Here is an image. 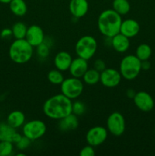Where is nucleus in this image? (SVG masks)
I'll return each mask as SVG.
<instances>
[{"mask_svg":"<svg viewBox=\"0 0 155 156\" xmlns=\"http://www.w3.org/2000/svg\"><path fill=\"white\" fill-rule=\"evenodd\" d=\"M43 111L49 118L59 120L72 113V101L62 93L55 94L44 102Z\"/></svg>","mask_w":155,"mask_h":156,"instance_id":"nucleus-1","label":"nucleus"},{"mask_svg":"<svg viewBox=\"0 0 155 156\" xmlns=\"http://www.w3.org/2000/svg\"><path fill=\"white\" fill-rule=\"evenodd\" d=\"M122 21L121 15L113 9H106L99 15L97 27L103 36L112 37L119 33Z\"/></svg>","mask_w":155,"mask_h":156,"instance_id":"nucleus-2","label":"nucleus"},{"mask_svg":"<svg viewBox=\"0 0 155 156\" xmlns=\"http://www.w3.org/2000/svg\"><path fill=\"white\" fill-rule=\"evenodd\" d=\"M33 47L25 39H15L9 50L10 59L17 64H24L29 62L33 56Z\"/></svg>","mask_w":155,"mask_h":156,"instance_id":"nucleus-3","label":"nucleus"},{"mask_svg":"<svg viewBox=\"0 0 155 156\" xmlns=\"http://www.w3.org/2000/svg\"><path fill=\"white\" fill-rule=\"evenodd\" d=\"M141 61L135 55H126L122 59L119 72L122 77L126 80L136 79L141 71Z\"/></svg>","mask_w":155,"mask_h":156,"instance_id":"nucleus-4","label":"nucleus"},{"mask_svg":"<svg viewBox=\"0 0 155 156\" xmlns=\"http://www.w3.org/2000/svg\"><path fill=\"white\" fill-rule=\"evenodd\" d=\"M74 50L78 57L89 60L97 52V42L94 37L84 35L77 41Z\"/></svg>","mask_w":155,"mask_h":156,"instance_id":"nucleus-5","label":"nucleus"},{"mask_svg":"<svg viewBox=\"0 0 155 156\" xmlns=\"http://www.w3.org/2000/svg\"><path fill=\"white\" fill-rule=\"evenodd\" d=\"M60 88L62 94L71 100H74L80 97L83 92L84 83L79 78L71 76L64 79L60 85Z\"/></svg>","mask_w":155,"mask_h":156,"instance_id":"nucleus-6","label":"nucleus"},{"mask_svg":"<svg viewBox=\"0 0 155 156\" xmlns=\"http://www.w3.org/2000/svg\"><path fill=\"white\" fill-rule=\"evenodd\" d=\"M23 135L31 141L37 140L45 135L46 125L40 120H31L24 123L22 126Z\"/></svg>","mask_w":155,"mask_h":156,"instance_id":"nucleus-7","label":"nucleus"},{"mask_svg":"<svg viewBox=\"0 0 155 156\" xmlns=\"http://www.w3.org/2000/svg\"><path fill=\"white\" fill-rule=\"evenodd\" d=\"M106 129L108 132L115 136H120L126 130V120L121 113L112 112L106 120Z\"/></svg>","mask_w":155,"mask_h":156,"instance_id":"nucleus-8","label":"nucleus"},{"mask_svg":"<svg viewBox=\"0 0 155 156\" xmlns=\"http://www.w3.org/2000/svg\"><path fill=\"white\" fill-rule=\"evenodd\" d=\"M108 137V130L101 126L91 128L86 133V141L88 145L96 147L103 144Z\"/></svg>","mask_w":155,"mask_h":156,"instance_id":"nucleus-9","label":"nucleus"},{"mask_svg":"<svg viewBox=\"0 0 155 156\" xmlns=\"http://www.w3.org/2000/svg\"><path fill=\"white\" fill-rule=\"evenodd\" d=\"M122 78L119 71L112 68H106L100 73V82L106 88H115L119 85Z\"/></svg>","mask_w":155,"mask_h":156,"instance_id":"nucleus-10","label":"nucleus"},{"mask_svg":"<svg viewBox=\"0 0 155 156\" xmlns=\"http://www.w3.org/2000/svg\"><path fill=\"white\" fill-rule=\"evenodd\" d=\"M134 104L138 109L143 112H148L153 110L154 107V101L149 93L141 91L136 92L133 98Z\"/></svg>","mask_w":155,"mask_h":156,"instance_id":"nucleus-11","label":"nucleus"},{"mask_svg":"<svg viewBox=\"0 0 155 156\" xmlns=\"http://www.w3.org/2000/svg\"><path fill=\"white\" fill-rule=\"evenodd\" d=\"M25 40L33 47H36L42 44L45 40L44 32L41 27L36 24H33L27 27Z\"/></svg>","mask_w":155,"mask_h":156,"instance_id":"nucleus-12","label":"nucleus"},{"mask_svg":"<svg viewBox=\"0 0 155 156\" xmlns=\"http://www.w3.org/2000/svg\"><path fill=\"white\" fill-rule=\"evenodd\" d=\"M68 9L70 13L74 18H81L88 13L89 3L88 0H71Z\"/></svg>","mask_w":155,"mask_h":156,"instance_id":"nucleus-13","label":"nucleus"},{"mask_svg":"<svg viewBox=\"0 0 155 156\" xmlns=\"http://www.w3.org/2000/svg\"><path fill=\"white\" fill-rule=\"evenodd\" d=\"M88 69V60L78 56L77 58H74L72 59L69 69H68V71H69L71 76L81 79V78L83 77L84 74L86 73Z\"/></svg>","mask_w":155,"mask_h":156,"instance_id":"nucleus-14","label":"nucleus"},{"mask_svg":"<svg viewBox=\"0 0 155 156\" xmlns=\"http://www.w3.org/2000/svg\"><path fill=\"white\" fill-rule=\"evenodd\" d=\"M140 31V24L135 20L129 18L123 20L120 26V31L122 34L129 38L137 36Z\"/></svg>","mask_w":155,"mask_h":156,"instance_id":"nucleus-15","label":"nucleus"},{"mask_svg":"<svg viewBox=\"0 0 155 156\" xmlns=\"http://www.w3.org/2000/svg\"><path fill=\"white\" fill-rule=\"evenodd\" d=\"M79 124L78 116L74 114H70L66 117L59 120L58 128L62 132H69V131L74 130L78 128Z\"/></svg>","mask_w":155,"mask_h":156,"instance_id":"nucleus-16","label":"nucleus"},{"mask_svg":"<svg viewBox=\"0 0 155 156\" xmlns=\"http://www.w3.org/2000/svg\"><path fill=\"white\" fill-rule=\"evenodd\" d=\"M72 59L71 55L68 52L60 51L55 56L53 62L57 69L61 72H65L68 70Z\"/></svg>","mask_w":155,"mask_h":156,"instance_id":"nucleus-17","label":"nucleus"},{"mask_svg":"<svg viewBox=\"0 0 155 156\" xmlns=\"http://www.w3.org/2000/svg\"><path fill=\"white\" fill-rule=\"evenodd\" d=\"M130 46L129 38L122 34H117L114 37H111V47L118 53H125L127 51Z\"/></svg>","mask_w":155,"mask_h":156,"instance_id":"nucleus-18","label":"nucleus"},{"mask_svg":"<svg viewBox=\"0 0 155 156\" xmlns=\"http://www.w3.org/2000/svg\"><path fill=\"white\" fill-rule=\"evenodd\" d=\"M6 122L12 127L15 128L16 129L18 128L22 127L23 125L24 124V123H25V115L21 111H12L8 115Z\"/></svg>","mask_w":155,"mask_h":156,"instance_id":"nucleus-19","label":"nucleus"},{"mask_svg":"<svg viewBox=\"0 0 155 156\" xmlns=\"http://www.w3.org/2000/svg\"><path fill=\"white\" fill-rule=\"evenodd\" d=\"M9 9L12 14L18 17H22L27 12V5L24 0H12L9 3Z\"/></svg>","mask_w":155,"mask_h":156,"instance_id":"nucleus-20","label":"nucleus"},{"mask_svg":"<svg viewBox=\"0 0 155 156\" xmlns=\"http://www.w3.org/2000/svg\"><path fill=\"white\" fill-rule=\"evenodd\" d=\"M84 82L88 85H94L98 83L100 80V73L95 69H88L86 73L84 74Z\"/></svg>","mask_w":155,"mask_h":156,"instance_id":"nucleus-21","label":"nucleus"},{"mask_svg":"<svg viewBox=\"0 0 155 156\" xmlns=\"http://www.w3.org/2000/svg\"><path fill=\"white\" fill-rule=\"evenodd\" d=\"M16 132L15 128L6 123H0V141H10L14 133Z\"/></svg>","mask_w":155,"mask_h":156,"instance_id":"nucleus-22","label":"nucleus"},{"mask_svg":"<svg viewBox=\"0 0 155 156\" xmlns=\"http://www.w3.org/2000/svg\"><path fill=\"white\" fill-rule=\"evenodd\" d=\"M112 9L121 16L127 15L131 9L130 3L128 0H113Z\"/></svg>","mask_w":155,"mask_h":156,"instance_id":"nucleus-23","label":"nucleus"},{"mask_svg":"<svg viewBox=\"0 0 155 156\" xmlns=\"http://www.w3.org/2000/svg\"><path fill=\"white\" fill-rule=\"evenodd\" d=\"M152 50L150 46L147 44H141L136 48L135 56L141 61L147 60L150 57Z\"/></svg>","mask_w":155,"mask_h":156,"instance_id":"nucleus-24","label":"nucleus"},{"mask_svg":"<svg viewBox=\"0 0 155 156\" xmlns=\"http://www.w3.org/2000/svg\"><path fill=\"white\" fill-rule=\"evenodd\" d=\"M12 34L15 39H25L27 27L21 21L15 23L12 27Z\"/></svg>","mask_w":155,"mask_h":156,"instance_id":"nucleus-25","label":"nucleus"},{"mask_svg":"<svg viewBox=\"0 0 155 156\" xmlns=\"http://www.w3.org/2000/svg\"><path fill=\"white\" fill-rule=\"evenodd\" d=\"M47 79L51 84L55 85H60L63 82L64 76L62 72L59 69H52L47 74Z\"/></svg>","mask_w":155,"mask_h":156,"instance_id":"nucleus-26","label":"nucleus"},{"mask_svg":"<svg viewBox=\"0 0 155 156\" xmlns=\"http://www.w3.org/2000/svg\"><path fill=\"white\" fill-rule=\"evenodd\" d=\"M13 151L14 143L10 141H0V156H9Z\"/></svg>","mask_w":155,"mask_h":156,"instance_id":"nucleus-27","label":"nucleus"},{"mask_svg":"<svg viewBox=\"0 0 155 156\" xmlns=\"http://www.w3.org/2000/svg\"><path fill=\"white\" fill-rule=\"evenodd\" d=\"M50 44L46 42L45 40L42 44L36 47V53L41 59H46V57H48V56L50 55Z\"/></svg>","mask_w":155,"mask_h":156,"instance_id":"nucleus-28","label":"nucleus"},{"mask_svg":"<svg viewBox=\"0 0 155 156\" xmlns=\"http://www.w3.org/2000/svg\"><path fill=\"white\" fill-rule=\"evenodd\" d=\"M86 111L85 105L81 101H76L72 102V114H75L76 116H81L84 114Z\"/></svg>","mask_w":155,"mask_h":156,"instance_id":"nucleus-29","label":"nucleus"},{"mask_svg":"<svg viewBox=\"0 0 155 156\" xmlns=\"http://www.w3.org/2000/svg\"><path fill=\"white\" fill-rule=\"evenodd\" d=\"M30 143H31V140H29L27 137L24 136L23 135L22 138L21 139V140H20L19 142H18V143L15 144V146H16V148L18 150L23 151L27 149V148L30 146Z\"/></svg>","mask_w":155,"mask_h":156,"instance_id":"nucleus-30","label":"nucleus"},{"mask_svg":"<svg viewBox=\"0 0 155 156\" xmlns=\"http://www.w3.org/2000/svg\"><path fill=\"white\" fill-rule=\"evenodd\" d=\"M94 155H95V151H94V146L91 145L84 146L80 151L81 156H94Z\"/></svg>","mask_w":155,"mask_h":156,"instance_id":"nucleus-31","label":"nucleus"},{"mask_svg":"<svg viewBox=\"0 0 155 156\" xmlns=\"http://www.w3.org/2000/svg\"><path fill=\"white\" fill-rule=\"evenodd\" d=\"M106 68V63H105V62L103 59H97L94 61V69H95L97 70L98 72L101 73V72L103 71Z\"/></svg>","mask_w":155,"mask_h":156,"instance_id":"nucleus-32","label":"nucleus"},{"mask_svg":"<svg viewBox=\"0 0 155 156\" xmlns=\"http://www.w3.org/2000/svg\"><path fill=\"white\" fill-rule=\"evenodd\" d=\"M12 36H13V34H12V28H5L0 33V37L4 40L9 39V38L12 37Z\"/></svg>","mask_w":155,"mask_h":156,"instance_id":"nucleus-33","label":"nucleus"},{"mask_svg":"<svg viewBox=\"0 0 155 156\" xmlns=\"http://www.w3.org/2000/svg\"><path fill=\"white\" fill-rule=\"evenodd\" d=\"M22 136H23L21 135V133H19L18 132H15L12 138V143H14V144H16L18 142H19L20 140H21V139L22 138Z\"/></svg>","mask_w":155,"mask_h":156,"instance_id":"nucleus-34","label":"nucleus"},{"mask_svg":"<svg viewBox=\"0 0 155 156\" xmlns=\"http://www.w3.org/2000/svg\"><path fill=\"white\" fill-rule=\"evenodd\" d=\"M141 70H144V71H147L150 69V62H149L148 59L147 60L141 61Z\"/></svg>","mask_w":155,"mask_h":156,"instance_id":"nucleus-35","label":"nucleus"},{"mask_svg":"<svg viewBox=\"0 0 155 156\" xmlns=\"http://www.w3.org/2000/svg\"><path fill=\"white\" fill-rule=\"evenodd\" d=\"M135 94H136V92H135L133 89H132V88H129V89H128L127 91H126V96H127L129 98H132V99H133V98L135 97Z\"/></svg>","mask_w":155,"mask_h":156,"instance_id":"nucleus-36","label":"nucleus"},{"mask_svg":"<svg viewBox=\"0 0 155 156\" xmlns=\"http://www.w3.org/2000/svg\"><path fill=\"white\" fill-rule=\"evenodd\" d=\"M12 0H0V2L2 4H9Z\"/></svg>","mask_w":155,"mask_h":156,"instance_id":"nucleus-37","label":"nucleus"},{"mask_svg":"<svg viewBox=\"0 0 155 156\" xmlns=\"http://www.w3.org/2000/svg\"><path fill=\"white\" fill-rule=\"evenodd\" d=\"M16 155H18V156H25V154H24V153H18Z\"/></svg>","mask_w":155,"mask_h":156,"instance_id":"nucleus-38","label":"nucleus"}]
</instances>
